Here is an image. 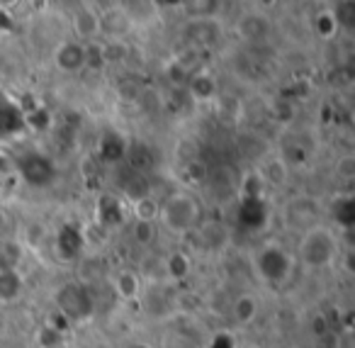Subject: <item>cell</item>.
Listing matches in <instances>:
<instances>
[{"instance_id": "obj_7", "label": "cell", "mask_w": 355, "mask_h": 348, "mask_svg": "<svg viewBox=\"0 0 355 348\" xmlns=\"http://www.w3.org/2000/svg\"><path fill=\"white\" fill-rule=\"evenodd\" d=\"M54 59H56V66H59L61 71H66V74H76V71L83 69L85 59H88V51H85V47L78 44V42H64V44L56 49Z\"/></svg>"}, {"instance_id": "obj_1", "label": "cell", "mask_w": 355, "mask_h": 348, "mask_svg": "<svg viewBox=\"0 0 355 348\" xmlns=\"http://www.w3.org/2000/svg\"><path fill=\"white\" fill-rule=\"evenodd\" d=\"M338 256V239L324 224H314L302 231L300 239V258L309 268H326Z\"/></svg>"}, {"instance_id": "obj_14", "label": "cell", "mask_w": 355, "mask_h": 348, "mask_svg": "<svg viewBox=\"0 0 355 348\" xmlns=\"http://www.w3.org/2000/svg\"><path fill=\"white\" fill-rule=\"evenodd\" d=\"M134 239L141 246H148L156 239V224H146V222H137L134 224Z\"/></svg>"}, {"instance_id": "obj_13", "label": "cell", "mask_w": 355, "mask_h": 348, "mask_svg": "<svg viewBox=\"0 0 355 348\" xmlns=\"http://www.w3.org/2000/svg\"><path fill=\"white\" fill-rule=\"evenodd\" d=\"M336 176H340L343 181L355 178V156L353 154H343L336 158Z\"/></svg>"}, {"instance_id": "obj_12", "label": "cell", "mask_w": 355, "mask_h": 348, "mask_svg": "<svg viewBox=\"0 0 355 348\" xmlns=\"http://www.w3.org/2000/svg\"><path fill=\"white\" fill-rule=\"evenodd\" d=\"M83 299H85V292L80 288H73V285H71V288H66V290H61V295H59L61 309H64V312H69L71 317H83V314H85L83 309L78 307Z\"/></svg>"}, {"instance_id": "obj_3", "label": "cell", "mask_w": 355, "mask_h": 348, "mask_svg": "<svg viewBox=\"0 0 355 348\" xmlns=\"http://www.w3.org/2000/svg\"><path fill=\"white\" fill-rule=\"evenodd\" d=\"M285 219L292 229H309V226L316 224L319 219V202L311 200V197H297L287 205L285 210Z\"/></svg>"}, {"instance_id": "obj_11", "label": "cell", "mask_w": 355, "mask_h": 348, "mask_svg": "<svg viewBox=\"0 0 355 348\" xmlns=\"http://www.w3.org/2000/svg\"><path fill=\"white\" fill-rule=\"evenodd\" d=\"M258 314V299L253 295H241L234 302V319L239 324H251Z\"/></svg>"}, {"instance_id": "obj_8", "label": "cell", "mask_w": 355, "mask_h": 348, "mask_svg": "<svg viewBox=\"0 0 355 348\" xmlns=\"http://www.w3.org/2000/svg\"><path fill=\"white\" fill-rule=\"evenodd\" d=\"M22 280L15 270H0V302H12L20 297Z\"/></svg>"}, {"instance_id": "obj_15", "label": "cell", "mask_w": 355, "mask_h": 348, "mask_svg": "<svg viewBox=\"0 0 355 348\" xmlns=\"http://www.w3.org/2000/svg\"><path fill=\"white\" fill-rule=\"evenodd\" d=\"M266 176L270 178L272 183H285L287 181V166L277 158H272L270 163L266 166Z\"/></svg>"}, {"instance_id": "obj_6", "label": "cell", "mask_w": 355, "mask_h": 348, "mask_svg": "<svg viewBox=\"0 0 355 348\" xmlns=\"http://www.w3.org/2000/svg\"><path fill=\"white\" fill-rule=\"evenodd\" d=\"M73 32L80 37L83 42L98 40L103 32H100V13L90 6H83L73 13Z\"/></svg>"}, {"instance_id": "obj_10", "label": "cell", "mask_w": 355, "mask_h": 348, "mask_svg": "<svg viewBox=\"0 0 355 348\" xmlns=\"http://www.w3.org/2000/svg\"><path fill=\"white\" fill-rule=\"evenodd\" d=\"M158 215H161V205H158V202L153 200L151 195L139 197V200H134V217H137V222H146V224H156Z\"/></svg>"}, {"instance_id": "obj_9", "label": "cell", "mask_w": 355, "mask_h": 348, "mask_svg": "<svg viewBox=\"0 0 355 348\" xmlns=\"http://www.w3.org/2000/svg\"><path fill=\"white\" fill-rule=\"evenodd\" d=\"M114 290H117V295L122 299H134L139 295V290H141L139 275L132 273V270H122V273H117V278H114Z\"/></svg>"}, {"instance_id": "obj_2", "label": "cell", "mask_w": 355, "mask_h": 348, "mask_svg": "<svg viewBox=\"0 0 355 348\" xmlns=\"http://www.w3.org/2000/svg\"><path fill=\"white\" fill-rule=\"evenodd\" d=\"M158 219H161L163 226H166L168 231H173V234H188V231L198 229L200 205L190 192H173L161 205Z\"/></svg>"}, {"instance_id": "obj_5", "label": "cell", "mask_w": 355, "mask_h": 348, "mask_svg": "<svg viewBox=\"0 0 355 348\" xmlns=\"http://www.w3.org/2000/svg\"><path fill=\"white\" fill-rule=\"evenodd\" d=\"M236 32L248 42H261L270 32V20L263 13H243L236 20Z\"/></svg>"}, {"instance_id": "obj_4", "label": "cell", "mask_w": 355, "mask_h": 348, "mask_svg": "<svg viewBox=\"0 0 355 348\" xmlns=\"http://www.w3.org/2000/svg\"><path fill=\"white\" fill-rule=\"evenodd\" d=\"M134 27L132 17L127 15L124 6H112V8H105L100 13V32L110 37H124L129 35Z\"/></svg>"}, {"instance_id": "obj_16", "label": "cell", "mask_w": 355, "mask_h": 348, "mask_svg": "<svg viewBox=\"0 0 355 348\" xmlns=\"http://www.w3.org/2000/svg\"><path fill=\"white\" fill-rule=\"evenodd\" d=\"M188 265H190V260L185 258V256H180V254H175L171 260H168V270H171V273L175 275V278H178V275H185V273H188Z\"/></svg>"}]
</instances>
